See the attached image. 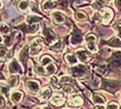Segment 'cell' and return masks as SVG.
<instances>
[{
  "label": "cell",
  "instance_id": "cell-1",
  "mask_svg": "<svg viewBox=\"0 0 121 109\" xmlns=\"http://www.w3.org/2000/svg\"><path fill=\"white\" fill-rule=\"evenodd\" d=\"M42 49H43V40L40 39V37H37V39H35L31 42V44H30L29 54L30 55H38L41 52Z\"/></svg>",
  "mask_w": 121,
  "mask_h": 109
},
{
  "label": "cell",
  "instance_id": "cell-2",
  "mask_svg": "<svg viewBox=\"0 0 121 109\" xmlns=\"http://www.w3.org/2000/svg\"><path fill=\"white\" fill-rule=\"evenodd\" d=\"M85 40H86V43H87V47L89 49V51L92 53H96L98 51V48L96 45V40H97L96 35L93 33H90L85 37Z\"/></svg>",
  "mask_w": 121,
  "mask_h": 109
},
{
  "label": "cell",
  "instance_id": "cell-3",
  "mask_svg": "<svg viewBox=\"0 0 121 109\" xmlns=\"http://www.w3.org/2000/svg\"><path fill=\"white\" fill-rule=\"evenodd\" d=\"M113 11L109 7H105V8H102L101 9V12H100V17H101V20L104 24H108L111 20L113 19Z\"/></svg>",
  "mask_w": 121,
  "mask_h": 109
},
{
  "label": "cell",
  "instance_id": "cell-4",
  "mask_svg": "<svg viewBox=\"0 0 121 109\" xmlns=\"http://www.w3.org/2000/svg\"><path fill=\"white\" fill-rule=\"evenodd\" d=\"M82 42V31L78 29H74L73 33L71 35V39H70V43L71 45H78Z\"/></svg>",
  "mask_w": 121,
  "mask_h": 109
},
{
  "label": "cell",
  "instance_id": "cell-5",
  "mask_svg": "<svg viewBox=\"0 0 121 109\" xmlns=\"http://www.w3.org/2000/svg\"><path fill=\"white\" fill-rule=\"evenodd\" d=\"M43 35H44L45 40H46V43L48 45H51L55 40V39H56V37H55V34L51 31V29H49V28L43 29Z\"/></svg>",
  "mask_w": 121,
  "mask_h": 109
},
{
  "label": "cell",
  "instance_id": "cell-6",
  "mask_svg": "<svg viewBox=\"0 0 121 109\" xmlns=\"http://www.w3.org/2000/svg\"><path fill=\"white\" fill-rule=\"evenodd\" d=\"M86 70L87 69L85 67H82V65H76V67L71 69V74L75 78H82L86 74Z\"/></svg>",
  "mask_w": 121,
  "mask_h": 109
},
{
  "label": "cell",
  "instance_id": "cell-7",
  "mask_svg": "<svg viewBox=\"0 0 121 109\" xmlns=\"http://www.w3.org/2000/svg\"><path fill=\"white\" fill-rule=\"evenodd\" d=\"M9 72H11L12 74H16V73L22 72V67H21V65L19 63L18 60L13 59L12 61L9 62Z\"/></svg>",
  "mask_w": 121,
  "mask_h": 109
},
{
  "label": "cell",
  "instance_id": "cell-8",
  "mask_svg": "<svg viewBox=\"0 0 121 109\" xmlns=\"http://www.w3.org/2000/svg\"><path fill=\"white\" fill-rule=\"evenodd\" d=\"M119 87L118 84L115 82V81H111V80H103V88L105 90L110 93H114L117 88Z\"/></svg>",
  "mask_w": 121,
  "mask_h": 109
},
{
  "label": "cell",
  "instance_id": "cell-9",
  "mask_svg": "<svg viewBox=\"0 0 121 109\" xmlns=\"http://www.w3.org/2000/svg\"><path fill=\"white\" fill-rule=\"evenodd\" d=\"M26 87L28 88L29 92L34 93H37L40 90V84L38 81H35V80H28L26 81Z\"/></svg>",
  "mask_w": 121,
  "mask_h": 109
},
{
  "label": "cell",
  "instance_id": "cell-10",
  "mask_svg": "<svg viewBox=\"0 0 121 109\" xmlns=\"http://www.w3.org/2000/svg\"><path fill=\"white\" fill-rule=\"evenodd\" d=\"M76 56H77V58L80 60L82 62H87V61H89L90 60V58H91V56H90V54L88 53L86 50H84V49H79V50H77L76 51Z\"/></svg>",
  "mask_w": 121,
  "mask_h": 109
},
{
  "label": "cell",
  "instance_id": "cell-11",
  "mask_svg": "<svg viewBox=\"0 0 121 109\" xmlns=\"http://www.w3.org/2000/svg\"><path fill=\"white\" fill-rule=\"evenodd\" d=\"M52 19H53V22L55 24H62L65 22L66 18L62 12H52Z\"/></svg>",
  "mask_w": 121,
  "mask_h": 109
},
{
  "label": "cell",
  "instance_id": "cell-12",
  "mask_svg": "<svg viewBox=\"0 0 121 109\" xmlns=\"http://www.w3.org/2000/svg\"><path fill=\"white\" fill-rule=\"evenodd\" d=\"M51 103L55 106H62L65 103V98L60 93H56L53 97H51Z\"/></svg>",
  "mask_w": 121,
  "mask_h": 109
},
{
  "label": "cell",
  "instance_id": "cell-13",
  "mask_svg": "<svg viewBox=\"0 0 121 109\" xmlns=\"http://www.w3.org/2000/svg\"><path fill=\"white\" fill-rule=\"evenodd\" d=\"M82 103H84V101H82V97H79V96H72L69 99V105L73 106V107H78Z\"/></svg>",
  "mask_w": 121,
  "mask_h": 109
},
{
  "label": "cell",
  "instance_id": "cell-14",
  "mask_svg": "<svg viewBox=\"0 0 121 109\" xmlns=\"http://www.w3.org/2000/svg\"><path fill=\"white\" fill-rule=\"evenodd\" d=\"M27 56H28V46L24 47L19 54V60L23 63L24 65H26V62H27Z\"/></svg>",
  "mask_w": 121,
  "mask_h": 109
},
{
  "label": "cell",
  "instance_id": "cell-15",
  "mask_svg": "<svg viewBox=\"0 0 121 109\" xmlns=\"http://www.w3.org/2000/svg\"><path fill=\"white\" fill-rule=\"evenodd\" d=\"M22 97H23V93H22L21 92L16 90V92H13L12 93L11 100H12V102L14 104H18V103H20V101L22 100Z\"/></svg>",
  "mask_w": 121,
  "mask_h": 109
},
{
  "label": "cell",
  "instance_id": "cell-16",
  "mask_svg": "<svg viewBox=\"0 0 121 109\" xmlns=\"http://www.w3.org/2000/svg\"><path fill=\"white\" fill-rule=\"evenodd\" d=\"M51 95H52V90L50 87H46L43 89V92L41 93V100H48V99H51Z\"/></svg>",
  "mask_w": 121,
  "mask_h": 109
},
{
  "label": "cell",
  "instance_id": "cell-17",
  "mask_svg": "<svg viewBox=\"0 0 121 109\" xmlns=\"http://www.w3.org/2000/svg\"><path fill=\"white\" fill-rule=\"evenodd\" d=\"M19 76L18 75H12L11 77L7 79V83H9V87H15V86L18 85L19 83Z\"/></svg>",
  "mask_w": 121,
  "mask_h": 109
},
{
  "label": "cell",
  "instance_id": "cell-18",
  "mask_svg": "<svg viewBox=\"0 0 121 109\" xmlns=\"http://www.w3.org/2000/svg\"><path fill=\"white\" fill-rule=\"evenodd\" d=\"M55 5H56V4H55L54 0H46V1L42 4V8L44 9V11H50V9H52Z\"/></svg>",
  "mask_w": 121,
  "mask_h": 109
},
{
  "label": "cell",
  "instance_id": "cell-19",
  "mask_svg": "<svg viewBox=\"0 0 121 109\" xmlns=\"http://www.w3.org/2000/svg\"><path fill=\"white\" fill-rule=\"evenodd\" d=\"M65 59H66V61L69 63V65H76L77 61H78L77 56L76 55H74V54H67L66 56H65Z\"/></svg>",
  "mask_w": 121,
  "mask_h": 109
},
{
  "label": "cell",
  "instance_id": "cell-20",
  "mask_svg": "<svg viewBox=\"0 0 121 109\" xmlns=\"http://www.w3.org/2000/svg\"><path fill=\"white\" fill-rule=\"evenodd\" d=\"M108 44L112 47H121V39L119 36H114L108 42Z\"/></svg>",
  "mask_w": 121,
  "mask_h": 109
},
{
  "label": "cell",
  "instance_id": "cell-21",
  "mask_svg": "<svg viewBox=\"0 0 121 109\" xmlns=\"http://www.w3.org/2000/svg\"><path fill=\"white\" fill-rule=\"evenodd\" d=\"M11 32V27L5 23H0V33L2 34H9Z\"/></svg>",
  "mask_w": 121,
  "mask_h": 109
},
{
  "label": "cell",
  "instance_id": "cell-22",
  "mask_svg": "<svg viewBox=\"0 0 121 109\" xmlns=\"http://www.w3.org/2000/svg\"><path fill=\"white\" fill-rule=\"evenodd\" d=\"M93 102L95 104H103L105 103V98L102 97V96L98 95V93H95L94 96H93Z\"/></svg>",
  "mask_w": 121,
  "mask_h": 109
},
{
  "label": "cell",
  "instance_id": "cell-23",
  "mask_svg": "<svg viewBox=\"0 0 121 109\" xmlns=\"http://www.w3.org/2000/svg\"><path fill=\"white\" fill-rule=\"evenodd\" d=\"M75 18H76V20H78V21H86V20L88 19L87 15L85 14V12H82V11H76L74 14Z\"/></svg>",
  "mask_w": 121,
  "mask_h": 109
},
{
  "label": "cell",
  "instance_id": "cell-24",
  "mask_svg": "<svg viewBox=\"0 0 121 109\" xmlns=\"http://www.w3.org/2000/svg\"><path fill=\"white\" fill-rule=\"evenodd\" d=\"M63 48H64V45H63L60 42H56L54 45L50 46V49L54 52H60L63 50Z\"/></svg>",
  "mask_w": 121,
  "mask_h": 109
},
{
  "label": "cell",
  "instance_id": "cell-25",
  "mask_svg": "<svg viewBox=\"0 0 121 109\" xmlns=\"http://www.w3.org/2000/svg\"><path fill=\"white\" fill-rule=\"evenodd\" d=\"M28 5H29V3H28L27 0H21V1L18 3V8L21 12H24V11H26V9L28 8Z\"/></svg>",
  "mask_w": 121,
  "mask_h": 109
},
{
  "label": "cell",
  "instance_id": "cell-26",
  "mask_svg": "<svg viewBox=\"0 0 121 109\" xmlns=\"http://www.w3.org/2000/svg\"><path fill=\"white\" fill-rule=\"evenodd\" d=\"M46 72L48 73L49 75H53L55 72H56V65H54V63H49V65H47V68H46Z\"/></svg>",
  "mask_w": 121,
  "mask_h": 109
},
{
  "label": "cell",
  "instance_id": "cell-27",
  "mask_svg": "<svg viewBox=\"0 0 121 109\" xmlns=\"http://www.w3.org/2000/svg\"><path fill=\"white\" fill-rule=\"evenodd\" d=\"M44 65H35V72L37 73L38 75H45V73H46V71H45Z\"/></svg>",
  "mask_w": 121,
  "mask_h": 109
},
{
  "label": "cell",
  "instance_id": "cell-28",
  "mask_svg": "<svg viewBox=\"0 0 121 109\" xmlns=\"http://www.w3.org/2000/svg\"><path fill=\"white\" fill-rule=\"evenodd\" d=\"M41 18L40 17H37V16H28L26 18V22L28 24H34V23H37L38 21H40Z\"/></svg>",
  "mask_w": 121,
  "mask_h": 109
},
{
  "label": "cell",
  "instance_id": "cell-29",
  "mask_svg": "<svg viewBox=\"0 0 121 109\" xmlns=\"http://www.w3.org/2000/svg\"><path fill=\"white\" fill-rule=\"evenodd\" d=\"M39 28H40L39 24H38V23H34V24H30L29 25V27L27 28V31L30 32V33H35V32H37L38 30H39Z\"/></svg>",
  "mask_w": 121,
  "mask_h": 109
},
{
  "label": "cell",
  "instance_id": "cell-30",
  "mask_svg": "<svg viewBox=\"0 0 121 109\" xmlns=\"http://www.w3.org/2000/svg\"><path fill=\"white\" fill-rule=\"evenodd\" d=\"M52 61V58L48 56V55H44L42 58H41V65H49V63H51Z\"/></svg>",
  "mask_w": 121,
  "mask_h": 109
},
{
  "label": "cell",
  "instance_id": "cell-31",
  "mask_svg": "<svg viewBox=\"0 0 121 109\" xmlns=\"http://www.w3.org/2000/svg\"><path fill=\"white\" fill-rule=\"evenodd\" d=\"M62 89H63V92H64L65 93H68V95H70V93H73V88H72V86L70 84H64L63 85V87H62Z\"/></svg>",
  "mask_w": 121,
  "mask_h": 109
},
{
  "label": "cell",
  "instance_id": "cell-32",
  "mask_svg": "<svg viewBox=\"0 0 121 109\" xmlns=\"http://www.w3.org/2000/svg\"><path fill=\"white\" fill-rule=\"evenodd\" d=\"M103 4H104L103 0H95V2L93 3V6H94L95 9H101Z\"/></svg>",
  "mask_w": 121,
  "mask_h": 109
},
{
  "label": "cell",
  "instance_id": "cell-33",
  "mask_svg": "<svg viewBox=\"0 0 121 109\" xmlns=\"http://www.w3.org/2000/svg\"><path fill=\"white\" fill-rule=\"evenodd\" d=\"M7 54V50L6 47L3 45H0V57H5Z\"/></svg>",
  "mask_w": 121,
  "mask_h": 109
},
{
  "label": "cell",
  "instance_id": "cell-34",
  "mask_svg": "<svg viewBox=\"0 0 121 109\" xmlns=\"http://www.w3.org/2000/svg\"><path fill=\"white\" fill-rule=\"evenodd\" d=\"M114 4H115L116 8H117L118 11L121 12V0H115V1H114Z\"/></svg>",
  "mask_w": 121,
  "mask_h": 109
},
{
  "label": "cell",
  "instance_id": "cell-35",
  "mask_svg": "<svg viewBox=\"0 0 121 109\" xmlns=\"http://www.w3.org/2000/svg\"><path fill=\"white\" fill-rule=\"evenodd\" d=\"M120 106L118 105V104H116L115 102H111L108 104V106H107V108H119Z\"/></svg>",
  "mask_w": 121,
  "mask_h": 109
},
{
  "label": "cell",
  "instance_id": "cell-36",
  "mask_svg": "<svg viewBox=\"0 0 121 109\" xmlns=\"http://www.w3.org/2000/svg\"><path fill=\"white\" fill-rule=\"evenodd\" d=\"M115 28H116V30H117V32H118V36L121 39V23H118L115 26Z\"/></svg>",
  "mask_w": 121,
  "mask_h": 109
},
{
  "label": "cell",
  "instance_id": "cell-37",
  "mask_svg": "<svg viewBox=\"0 0 121 109\" xmlns=\"http://www.w3.org/2000/svg\"><path fill=\"white\" fill-rule=\"evenodd\" d=\"M57 3H59L60 6L65 7L66 6V4H67V0H57Z\"/></svg>",
  "mask_w": 121,
  "mask_h": 109
},
{
  "label": "cell",
  "instance_id": "cell-38",
  "mask_svg": "<svg viewBox=\"0 0 121 109\" xmlns=\"http://www.w3.org/2000/svg\"><path fill=\"white\" fill-rule=\"evenodd\" d=\"M4 105H5V100H4L3 96L0 95V107H3Z\"/></svg>",
  "mask_w": 121,
  "mask_h": 109
},
{
  "label": "cell",
  "instance_id": "cell-39",
  "mask_svg": "<svg viewBox=\"0 0 121 109\" xmlns=\"http://www.w3.org/2000/svg\"><path fill=\"white\" fill-rule=\"evenodd\" d=\"M95 108H104V106H103L102 104L101 105H95Z\"/></svg>",
  "mask_w": 121,
  "mask_h": 109
},
{
  "label": "cell",
  "instance_id": "cell-40",
  "mask_svg": "<svg viewBox=\"0 0 121 109\" xmlns=\"http://www.w3.org/2000/svg\"><path fill=\"white\" fill-rule=\"evenodd\" d=\"M0 80H3V75L0 73Z\"/></svg>",
  "mask_w": 121,
  "mask_h": 109
},
{
  "label": "cell",
  "instance_id": "cell-41",
  "mask_svg": "<svg viewBox=\"0 0 121 109\" xmlns=\"http://www.w3.org/2000/svg\"><path fill=\"white\" fill-rule=\"evenodd\" d=\"M1 7H2V2L0 1V8H1Z\"/></svg>",
  "mask_w": 121,
  "mask_h": 109
},
{
  "label": "cell",
  "instance_id": "cell-42",
  "mask_svg": "<svg viewBox=\"0 0 121 109\" xmlns=\"http://www.w3.org/2000/svg\"><path fill=\"white\" fill-rule=\"evenodd\" d=\"M84 1H87V2H91L92 0H84Z\"/></svg>",
  "mask_w": 121,
  "mask_h": 109
},
{
  "label": "cell",
  "instance_id": "cell-43",
  "mask_svg": "<svg viewBox=\"0 0 121 109\" xmlns=\"http://www.w3.org/2000/svg\"><path fill=\"white\" fill-rule=\"evenodd\" d=\"M1 42H2V37L0 36V43H1Z\"/></svg>",
  "mask_w": 121,
  "mask_h": 109
}]
</instances>
